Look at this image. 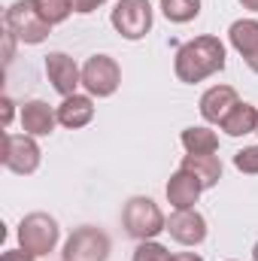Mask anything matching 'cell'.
Instances as JSON below:
<instances>
[{
  "label": "cell",
  "instance_id": "cell-28",
  "mask_svg": "<svg viewBox=\"0 0 258 261\" xmlns=\"http://www.w3.org/2000/svg\"><path fill=\"white\" fill-rule=\"evenodd\" d=\"M240 6L249 9V12H258V0H240Z\"/></svg>",
  "mask_w": 258,
  "mask_h": 261
},
{
  "label": "cell",
  "instance_id": "cell-31",
  "mask_svg": "<svg viewBox=\"0 0 258 261\" xmlns=\"http://www.w3.org/2000/svg\"><path fill=\"white\" fill-rule=\"evenodd\" d=\"M255 134H258V128H255Z\"/></svg>",
  "mask_w": 258,
  "mask_h": 261
},
{
  "label": "cell",
  "instance_id": "cell-6",
  "mask_svg": "<svg viewBox=\"0 0 258 261\" xmlns=\"http://www.w3.org/2000/svg\"><path fill=\"white\" fill-rule=\"evenodd\" d=\"M110 249H113V243H110L107 231H100L94 225H82L64 240L61 261H107Z\"/></svg>",
  "mask_w": 258,
  "mask_h": 261
},
{
  "label": "cell",
  "instance_id": "cell-20",
  "mask_svg": "<svg viewBox=\"0 0 258 261\" xmlns=\"http://www.w3.org/2000/svg\"><path fill=\"white\" fill-rule=\"evenodd\" d=\"M34 6H37V12L43 15V21L46 24H61L70 18V12H73V0H34Z\"/></svg>",
  "mask_w": 258,
  "mask_h": 261
},
{
  "label": "cell",
  "instance_id": "cell-8",
  "mask_svg": "<svg viewBox=\"0 0 258 261\" xmlns=\"http://www.w3.org/2000/svg\"><path fill=\"white\" fill-rule=\"evenodd\" d=\"M152 18L155 15H152V3L149 0H119L113 6V15H110L116 34H122L131 43L143 40L152 31Z\"/></svg>",
  "mask_w": 258,
  "mask_h": 261
},
{
  "label": "cell",
  "instance_id": "cell-22",
  "mask_svg": "<svg viewBox=\"0 0 258 261\" xmlns=\"http://www.w3.org/2000/svg\"><path fill=\"white\" fill-rule=\"evenodd\" d=\"M234 167L246 176H258V146H243L234 155Z\"/></svg>",
  "mask_w": 258,
  "mask_h": 261
},
{
  "label": "cell",
  "instance_id": "cell-21",
  "mask_svg": "<svg viewBox=\"0 0 258 261\" xmlns=\"http://www.w3.org/2000/svg\"><path fill=\"white\" fill-rule=\"evenodd\" d=\"M131 261H170V252H167V246L158 243V240H140Z\"/></svg>",
  "mask_w": 258,
  "mask_h": 261
},
{
  "label": "cell",
  "instance_id": "cell-13",
  "mask_svg": "<svg viewBox=\"0 0 258 261\" xmlns=\"http://www.w3.org/2000/svg\"><path fill=\"white\" fill-rule=\"evenodd\" d=\"M91 119H94V97L91 94H70L61 100V107H58V125H64L70 130H79L85 128V125H91Z\"/></svg>",
  "mask_w": 258,
  "mask_h": 261
},
{
  "label": "cell",
  "instance_id": "cell-14",
  "mask_svg": "<svg viewBox=\"0 0 258 261\" xmlns=\"http://www.w3.org/2000/svg\"><path fill=\"white\" fill-rule=\"evenodd\" d=\"M167 200H170V206L173 210H194V203H197V197H200V182L194 179L189 170H176L170 179H167Z\"/></svg>",
  "mask_w": 258,
  "mask_h": 261
},
{
  "label": "cell",
  "instance_id": "cell-12",
  "mask_svg": "<svg viewBox=\"0 0 258 261\" xmlns=\"http://www.w3.org/2000/svg\"><path fill=\"white\" fill-rule=\"evenodd\" d=\"M58 125V110H52L46 100H28L21 103V130L31 137H49Z\"/></svg>",
  "mask_w": 258,
  "mask_h": 261
},
{
  "label": "cell",
  "instance_id": "cell-10",
  "mask_svg": "<svg viewBox=\"0 0 258 261\" xmlns=\"http://www.w3.org/2000/svg\"><path fill=\"white\" fill-rule=\"evenodd\" d=\"M237 103H240L237 88H231V85H213V88H207V91L200 94L197 110H200V119H203L207 125H222V122L231 116V110H234Z\"/></svg>",
  "mask_w": 258,
  "mask_h": 261
},
{
  "label": "cell",
  "instance_id": "cell-29",
  "mask_svg": "<svg viewBox=\"0 0 258 261\" xmlns=\"http://www.w3.org/2000/svg\"><path fill=\"white\" fill-rule=\"evenodd\" d=\"M252 261H258V243H255V249H252Z\"/></svg>",
  "mask_w": 258,
  "mask_h": 261
},
{
  "label": "cell",
  "instance_id": "cell-26",
  "mask_svg": "<svg viewBox=\"0 0 258 261\" xmlns=\"http://www.w3.org/2000/svg\"><path fill=\"white\" fill-rule=\"evenodd\" d=\"M170 261H203L197 252H176V255H170Z\"/></svg>",
  "mask_w": 258,
  "mask_h": 261
},
{
  "label": "cell",
  "instance_id": "cell-11",
  "mask_svg": "<svg viewBox=\"0 0 258 261\" xmlns=\"http://www.w3.org/2000/svg\"><path fill=\"white\" fill-rule=\"evenodd\" d=\"M167 234L179 246H200L207 240V219L197 210H173L167 219Z\"/></svg>",
  "mask_w": 258,
  "mask_h": 261
},
{
  "label": "cell",
  "instance_id": "cell-15",
  "mask_svg": "<svg viewBox=\"0 0 258 261\" xmlns=\"http://www.w3.org/2000/svg\"><path fill=\"white\" fill-rule=\"evenodd\" d=\"M179 167L192 173L194 179L200 182L203 192L213 189V186H219V179H222V161H219V155H186Z\"/></svg>",
  "mask_w": 258,
  "mask_h": 261
},
{
  "label": "cell",
  "instance_id": "cell-5",
  "mask_svg": "<svg viewBox=\"0 0 258 261\" xmlns=\"http://www.w3.org/2000/svg\"><path fill=\"white\" fill-rule=\"evenodd\" d=\"M3 167L18 173V176H31L37 173L40 161H43V152H40V143L37 137L31 134H3V155H0Z\"/></svg>",
  "mask_w": 258,
  "mask_h": 261
},
{
  "label": "cell",
  "instance_id": "cell-19",
  "mask_svg": "<svg viewBox=\"0 0 258 261\" xmlns=\"http://www.w3.org/2000/svg\"><path fill=\"white\" fill-rule=\"evenodd\" d=\"M161 12H164L167 21H173V24H186V21L197 18V12H200V0H161Z\"/></svg>",
  "mask_w": 258,
  "mask_h": 261
},
{
  "label": "cell",
  "instance_id": "cell-1",
  "mask_svg": "<svg viewBox=\"0 0 258 261\" xmlns=\"http://www.w3.org/2000/svg\"><path fill=\"white\" fill-rule=\"evenodd\" d=\"M225 70V43L213 34H203V37H194L189 43H183L176 49V58H173V73L179 82L194 85V82H203L216 73Z\"/></svg>",
  "mask_w": 258,
  "mask_h": 261
},
{
  "label": "cell",
  "instance_id": "cell-4",
  "mask_svg": "<svg viewBox=\"0 0 258 261\" xmlns=\"http://www.w3.org/2000/svg\"><path fill=\"white\" fill-rule=\"evenodd\" d=\"M58 237H61V228H58L55 216H49V213H28L18 222V246L34 252L37 258L49 255L58 246Z\"/></svg>",
  "mask_w": 258,
  "mask_h": 261
},
{
  "label": "cell",
  "instance_id": "cell-7",
  "mask_svg": "<svg viewBox=\"0 0 258 261\" xmlns=\"http://www.w3.org/2000/svg\"><path fill=\"white\" fill-rule=\"evenodd\" d=\"M122 85V67L113 55H91L82 64V88L91 97H113Z\"/></svg>",
  "mask_w": 258,
  "mask_h": 261
},
{
  "label": "cell",
  "instance_id": "cell-2",
  "mask_svg": "<svg viewBox=\"0 0 258 261\" xmlns=\"http://www.w3.org/2000/svg\"><path fill=\"white\" fill-rule=\"evenodd\" d=\"M122 228L137 243L140 240H155L161 231H167V219H164L161 206L152 197L137 195L122 206Z\"/></svg>",
  "mask_w": 258,
  "mask_h": 261
},
{
  "label": "cell",
  "instance_id": "cell-24",
  "mask_svg": "<svg viewBox=\"0 0 258 261\" xmlns=\"http://www.w3.org/2000/svg\"><path fill=\"white\" fill-rule=\"evenodd\" d=\"M107 0H73V12H79V15H88V12H94L97 6H104Z\"/></svg>",
  "mask_w": 258,
  "mask_h": 261
},
{
  "label": "cell",
  "instance_id": "cell-17",
  "mask_svg": "<svg viewBox=\"0 0 258 261\" xmlns=\"http://www.w3.org/2000/svg\"><path fill=\"white\" fill-rule=\"evenodd\" d=\"M179 143L189 155H216L219 149V137L216 130H210L207 125H192L179 134Z\"/></svg>",
  "mask_w": 258,
  "mask_h": 261
},
{
  "label": "cell",
  "instance_id": "cell-27",
  "mask_svg": "<svg viewBox=\"0 0 258 261\" xmlns=\"http://www.w3.org/2000/svg\"><path fill=\"white\" fill-rule=\"evenodd\" d=\"M243 61H246V67H249L252 73H258V49L252 52V55H249V58H243Z\"/></svg>",
  "mask_w": 258,
  "mask_h": 261
},
{
  "label": "cell",
  "instance_id": "cell-25",
  "mask_svg": "<svg viewBox=\"0 0 258 261\" xmlns=\"http://www.w3.org/2000/svg\"><path fill=\"white\" fill-rule=\"evenodd\" d=\"M0 107H3V128H9V122H12V116H15V110H12L15 103H12L9 97H3V100H0Z\"/></svg>",
  "mask_w": 258,
  "mask_h": 261
},
{
  "label": "cell",
  "instance_id": "cell-9",
  "mask_svg": "<svg viewBox=\"0 0 258 261\" xmlns=\"http://www.w3.org/2000/svg\"><path fill=\"white\" fill-rule=\"evenodd\" d=\"M46 76H49L52 88L61 97L76 94V88L82 85V67L76 64L67 52H49L46 55Z\"/></svg>",
  "mask_w": 258,
  "mask_h": 261
},
{
  "label": "cell",
  "instance_id": "cell-16",
  "mask_svg": "<svg viewBox=\"0 0 258 261\" xmlns=\"http://www.w3.org/2000/svg\"><path fill=\"white\" fill-rule=\"evenodd\" d=\"M219 128L225 130L228 137H246V134H255V128H258V107L246 103V100H240V103L231 110V116H228Z\"/></svg>",
  "mask_w": 258,
  "mask_h": 261
},
{
  "label": "cell",
  "instance_id": "cell-23",
  "mask_svg": "<svg viewBox=\"0 0 258 261\" xmlns=\"http://www.w3.org/2000/svg\"><path fill=\"white\" fill-rule=\"evenodd\" d=\"M34 258H37V255L28 252V249H21V246H18V249H6V252L0 255V261H34Z\"/></svg>",
  "mask_w": 258,
  "mask_h": 261
},
{
  "label": "cell",
  "instance_id": "cell-30",
  "mask_svg": "<svg viewBox=\"0 0 258 261\" xmlns=\"http://www.w3.org/2000/svg\"><path fill=\"white\" fill-rule=\"evenodd\" d=\"M228 261H234V258H228Z\"/></svg>",
  "mask_w": 258,
  "mask_h": 261
},
{
  "label": "cell",
  "instance_id": "cell-3",
  "mask_svg": "<svg viewBox=\"0 0 258 261\" xmlns=\"http://www.w3.org/2000/svg\"><path fill=\"white\" fill-rule=\"evenodd\" d=\"M3 24H6V31H9L18 43H24V46H40V43H46V37L52 34V24L43 21V15L37 12L34 0H15V3L6 9Z\"/></svg>",
  "mask_w": 258,
  "mask_h": 261
},
{
  "label": "cell",
  "instance_id": "cell-18",
  "mask_svg": "<svg viewBox=\"0 0 258 261\" xmlns=\"http://www.w3.org/2000/svg\"><path fill=\"white\" fill-rule=\"evenodd\" d=\"M228 40H231V46L240 52V58H249L258 49V21L255 18H240V21H234L231 31H228Z\"/></svg>",
  "mask_w": 258,
  "mask_h": 261
}]
</instances>
